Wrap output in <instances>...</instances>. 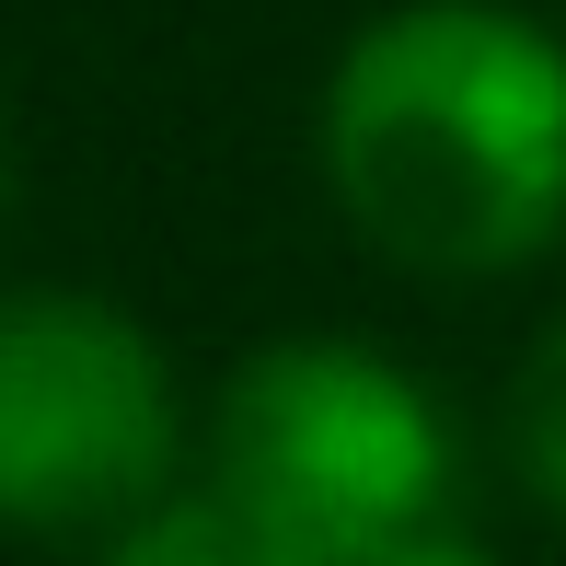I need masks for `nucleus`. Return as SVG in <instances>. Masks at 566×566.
<instances>
[{
    "label": "nucleus",
    "mask_w": 566,
    "mask_h": 566,
    "mask_svg": "<svg viewBox=\"0 0 566 566\" xmlns=\"http://www.w3.org/2000/svg\"><path fill=\"white\" fill-rule=\"evenodd\" d=\"M220 485L336 566H370L381 544L440 521L451 428L370 347H266L220 394Z\"/></svg>",
    "instance_id": "nucleus-2"
},
{
    "label": "nucleus",
    "mask_w": 566,
    "mask_h": 566,
    "mask_svg": "<svg viewBox=\"0 0 566 566\" xmlns=\"http://www.w3.org/2000/svg\"><path fill=\"white\" fill-rule=\"evenodd\" d=\"M116 566H336V555L209 485V497H150L139 521H116Z\"/></svg>",
    "instance_id": "nucleus-4"
},
{
    "label": "nucleus",
    "mask_w": 566,
    "mask_h": 566,
    "mask_svg": "<svg viewBox=\"0 0 566 566\" xmlns=\"http://www.w3.org/2000/svg\"><path fill=\"white\" fill-rule=\"evenodd\" d=\"M370 566H497V555H485V544H462L451 521H428V532H405V544H381Z\"/></svg>",
    "instance_id": "nucleus-6"
},
{
    "label": "nucleus",
    "mask_w": 566,
    "mask_h": 566,
    "mask_svg": "<svg viewBox=\"0 0 566 566\" xmlns=\"http://www.w3.org/2000/svg\"><path fill=\"white\" fill-rule=\"evenodd\" d=\"M324 174L381 254L497 277L566 231V46L497 0L381 12L324 82Z\"/></svg>",
    "instance_id": "nucleus-1"
},
{
    "label": "nucleus",
    "mask_w": 566,
    "mask_h": 566,
    "mask_svg": "<svg viewBox=\"0 0 566 566\" xmlns=\"http://www.w3.org/2000/svg\"><path fill=\"white\" fill-rule=\"evenodd\" d=\"M509 451H521V485L544 509H566V324L532 347L521 394H509Z\"/></svg>",
    "instance_id": "nucleus-5"
},
{
    "label": "nucleus",
    "mask_w": 566,
    "mask_h": 566,
    "mask_svg": "<svg viewBox=\"0 0 566 566\" xmlns=\"http://www.w3.org/2000/svg\"><path fill=\"white\" fill-rule=\"evenodd\" d=\"M174 474V370L116 301L12 290L0 301V521L105 532Z\"/></svg>",
    "instance_id": "nucleus-3"
},
{
    "label": "nucleus",
    "mask_w": 566,
    "mask_h": 566,
    "mask_svg": "<svg viewBox=\"0 0 566 566\" xmlns=\"http://www.w3.org/2000/svg\"><path fill=\"white\" fill-rule=\"evenodd\" d=\"M0 209H12V139H0Z\"/></svg>",
    "instance_id": "nucleus-7"
}]
</instances>
